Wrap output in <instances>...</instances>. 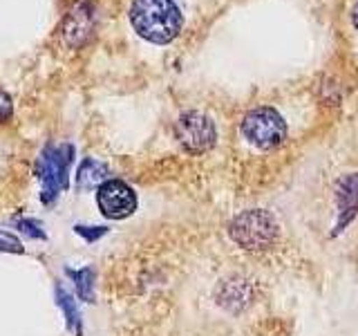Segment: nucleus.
Returning a JSON list of instances; mask_svg holds the SVG:
<instances>
[{
	"label": "nucleus",
	"instance_id": "1",
	"mask_svg": "<svg viewBox=\"0 0 358 336\" xmlns=\"http://www.w3.org/2000/svg\"><path fill=\"white\" fill-rule=\"evenodd\" d=\"M130 20L141 38L159 45L171 43L184 22L173 0H134Z\"/></svg>",
	"mask_w": 358,
	"mask_h": 336
},
{
	"label": "nucleus",
	"instance_id": "2",
	"mask_svg": "<svg viewBox=\"0 0 358 336\" xmlns=\"http://www.w3.org/2000/svg\"><path fill=\"white\" fill-rule=\"evenodd\" d=\"M72 164H74L72 144H50L43 148L36 162V177L41 182V202L45 206L54 204L63 190L70 186Z\"/></svg>",
	"mask_w": 358,
	"mask_h": 336
},
{
	"label": "nucleus",
	"instance_id": "3",
	"mask_svg": "<svg viewBox=\"0 0 358 336\" xmlns=\"http://www.w3.org/2000/svg\"><path fill=\"white\" fill-rule=\"evenodd\" d=\"M229 235L246 251H266L280 238V222L271 211L264 209L242 211L231 220Z\"/></svg>",
	"mask_w": 358,
	"mask_h": 336
},
{
	"label": "nucleus",
	"instance_id": "4",
	"mask_svg": "<svg viewBox=\"0 0 358 336\" xmlns=\"http://www.w3.org/2000/svg\"><path fill=\"white\" fill-rule=\"evenodd\" d=\"M242 134L244 139L253 144L255 148H275L287 139V123L273 108H255L246 112L242 119Z\"/></svg>",
	"mask_w": 358,
	"mask_h": 336
},
{
	"label": "nucleus",
	"instance_id": "5",
	"mask_svg": "<svg viewBox=\"0 0 358 336\" xmlns=\"http://www.w3.org/2000/svg\"><path fill=\"white\" fill-rule=\"evenodd\" d=\"M175 137L179 144H182L184 150L193 153V155H201L215 146L217 130H215V123H213L206 115L190 110L177 119Z\"/></svg>",
	"mask_w": 358,
	"mask_h": 336
},
{
	"label": "nucleus",
	"instance_id": "6",
	"mask_svg": "<svg viewBox=\"0 0 358 336\" xmlns=\"http://www.w3.org/2000/svg\"><path fill=\"white\" fill-rule=\"evenodd\" d=\"M96 204L108 220H126L137 211V193L123 179L110 177L96 188Z\"/></svg>",
	"mask_w": 358,
	"mask_h": 336
},
{
	"label": "nucleus",
	"instance_id": "7",
	"mask_svg": "<svg viewBox=\"0 0 358 336\" xmlns=\"http://www.w3.org/2000/svg\"><path fill=\"white\" fill-rule=\"evenodd\" d=\"M92 31V9L90 5H76L63 22V38L70 48H78Z\"/></svg>",
	"mask_w": 358,
	"mask_h": 336
},
{
	"label": "nucleus",
	"instance_id": "8",
	"mask_svg": "<svg viewBox=\"0 0 358 336\" xmlns=\"http://www.w3.org/2000/svg\"><path fill=\"white\" fill-rule=\"evenodd\" d=\"M110 179V168L108 164H103L101 160H94V157H85L81 162V166L76 168V179L74 186L81 193H87V190L99 188L103 182Z\"/></svg>",
	"mask_w": 358,
	"mask_h": 336
},
{
	"label": "nucleus",
	"instance_id": "9",
	"mask_svg": "<svg viewBox=\"0 0 358 336\" xmlns=\"http://www.w3.org/2000/svg\"><path fill=\"white\" fill-rule=\"evenodd\" d=\"M54 298H56V307H59L65 316L67 332H70L72 336H83V318H81V309H78L76 298L63 285H56Z\"/></svg>",
	"mask_w": 358,
	"mask_h": 336
},
{
	"label": "nucleus",
	"instance_id": "10",
	"mask_svg": "<svg viewBox=\"0 0 358 336\" xmlns=\"http://www.w3.org/2000/svg\"><path fill=\"white\" fill-rule=\"evenodd\" d=\"M336 202L341 209V227L347 224L358 209V175L343 177L338 186H336Z\"/></svg>",
	"mask_w": 358,
	"mask_h": 336
},
{
	"label": "nucleus",
	"instance_id": "11",
	"mask_svg": "<svg viewBox=\"0 0 358 336\" xmlns=\"http://www.w3.org/2000/svg\"><path fill=\"white\" fill-rule=\"evenodd\" d=\"M67 278L72 280L76 287V296L83 302H92L94 300V269L92 267H83V269H65Z\"/></svg>",
	"mask_w": 358,
	"mask_h": 336
},
{
	"label": "nucleus",
	"instance_id": "12",
	"mask_svg": "<svg viewBox=\"0 0 358 336\" xmlns=\"http://www.w3.org/2000/svg\"><path fill=\"white\" fill-rule=\"evenodd\" d=\"M16 227L29 240H48V233H45L43 224L38 220H34V218H20V220H16Z\"/></svg>",
	"mask_w": 358,
	"mask_h": 336
},
{
	"label": "nucleus",
	"instance_id": "13",
	"mask_svg": "<svg viewBox=\"0 0 358 336\" xmlns=\"http://www.w3.org/2000/svg\"><path fill=\"white\" fill-rule=\"evenodd\" d=\"M108 231H110L108 227H87V224H74V233L81 235V238H83L87 244H92V242L101 240Z\"/></svg>",
	"mask_w": 358,
	"mask_h": 336
},
{
	"label": "nucleus",
	"instance_id": "14",
	"mask_svg": "<svg viewBox=\"0 0 358 336\" xmlns=\"http://www.w3.org/2000/svg\"><path fill=\"white\" fill-rule=\"evenodd\" d=\"M0 251H5V253H22V242L16 238L14 233L0 229Z\"/></svg>",
	"mask_w": 358,
	"mask_h": 336
},
{
	"label": "nucleus",
	"instance_id": "15",
	"mask_svg": "<svg viewBox=\"0 0 358 336\" xmlns=\"http://www.w3.org/2000/svg\"><path fill=\"white\" fill-rule=\"evenodd\" d=\"M11 110H14V106H11V99H9V94L5 92V90L0 88V123L9 121Z\"/></svg>",
	"mask_w": 358,
	"mask_h": 336
},
{
	"label": "nucleus",
	"instance_id": "16",
	"mask_svg": "<svg viewBox=\"0 0 358 336\" xmlns=\"http://www.w3.org/2000/svg\"><path fill=\"white\" fill-rule=\"evenodd\" d=\"M354 25H356V29H358V5L354 7Z\"/></svg>",
	"mask_w": 358,
	"mask_h": 336
}]
</instances>
